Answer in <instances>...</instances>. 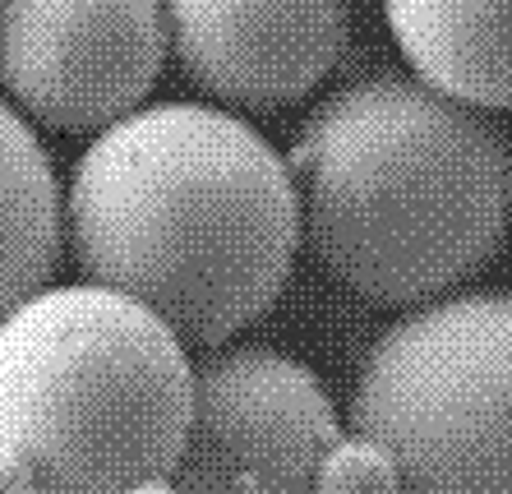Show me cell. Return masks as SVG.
Wrapping results in <instances>:
<instances>
[{"label": "cell", "mask_w": 512, "mask_h": 494, "mask_svg": "<svg viewBox=\"0 0 512 494\" xmlns=\"http://www.w3.org/2000/svg\"><path fill=\"white\" fill-rule=\"evenodd\" d=\"M60 241L84 282L153 310L185 347H222L259 324L291 278V167L222 107H139L74 162Z\"/></svg>", "instance_id": "obj_1"}, {"label": "cell", "mask_w": 512, "mask_h": 494, "mask_svg": "<svg viewBox=\"0 0 512 494\" xmlns=\"http://www.w3.org/2000/svg\"><path fill=\"white\" fill-rule=\"evenodd\" d=\"M300 241L374 305H425L499 254L512 148L480 111L379 70L305 116L286 153Z\"/></svg>", "instance_id": "obj_2"}, {"label": "cell", "mask_w": 512, "mask_h": 494, "mask_svg": "<svg viewBox=\"0 0 512 494\" xmlns=\"http://www.w3.org/2000/svg\"><path fill=\"white\" fill-rule=\"evenodd\" d=\"M194 365L120 291L42 287L0 319V494H143L176 462Z\"/></svg>", "instance_id": "obj_3"}, {"label": "cell", "mask_w": 512, "mask_h": 494, "mask_svg": "<svg viewBox=\"0 0 512 494\" xmlns=\"http://www.w3.org/2000/svg\"><path fill=\"white\" fill-rule=\"evenodd\" d=\"M319 494H512V296H439L383 328Z\"/></svg>", "instance_id": "obj_4"}, {"label": "cell", "mask_w": 512, "mask_h": 494, "mask_svg": "<svg viewBox=\"0 0 512 494\" xmlns=\"http://www.w3.org/2000/svg\"><path fill=\"white\" fill-rule=\"evenodd\" d=\"M342 439L328 388L273 347H213L194 361L176 462L143 494H319Z\"/></svg>", "instance_id": "obj_5"}, {"label": "cell", "mask_w": 512, "mask_h": 494, "mask_svg": "<svg viewBox=\"0 0 512 494\" xmlns=\"http://www.w3.org/2000/svg\"><path fill=\"white\" fill-rule=\"evenodd\" d=\"M162 61V0H0V88L47 130L102 134L125 121Z\"/></svg>", "instance_id": "obj_6"}, {"label": "cell", "mask_w": 512, "mask_h": 494, "mask_svg": "<svg viewBox=\"0 0 512 494\" xmlns=\"http://www.w3.org/2000/svg\"><path fill=\"white\" fill-rule=\"evenodd\" d=\"M162 19L185 79L240 111L310 97L351 37L346 0H162Z\"/></svg>", "instance_id": "obj_7"}, {"label": "cell", "mask_w": 512, "mask_h": 494, "mask_svg": "<svg viewBox=\"0 0 512 494\" xmlns=\"http://www.w3.org/2000/svg\"><path fill=\"white\" fill-rule=\"evenodd\" d=\"M411 74L471 111L512 107V0H383Z\"/></svg>", "instance_id": "obj_8"}, {"label": "cell", "mask_w": 512, "mask_h": 494, "mask_svg": "<svg viewBox=\"0 0 512 494\" xmlns=\"http://www.w3.org/2000/svg\"><path fill=\"white\" fill-rule=\"evenodd\" d=\"M60 185L33 125L0 97V319L51 287L60 259Z\"/></svg>", "instance_id": "obj_9"}]
</instances>
